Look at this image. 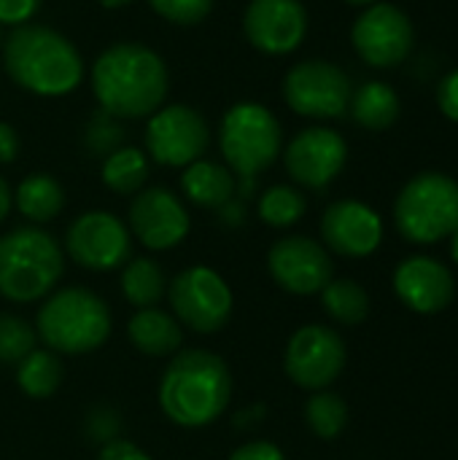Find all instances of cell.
<instances>
[{
	"label": "cell",
	"mask_w": 458,
	"mask_h": 460,
	"mask_svg": "<svg viewBox=\"0 0 458 460\" xmlns=\"http://www.w3.org/2000/svg\"><path fill=\"white\" fill-rule=\"evenodd\" d=\"M351 40L364 62L375 67H394L410 54L416 32L402 8L391 3H373L356 19Z\"/></svg>",
	"instance_id": "obj_15"
},
{
	"label": "cell",
	"mask_w": 458,
	"mask_h": 460,
	"mask_svg": "<svg viewBox=\"0 0 458 460\" xmlns=\"http://www.w3.org/2000/svg\"><path fill=\"white\" fill-rule=\"evenodd\" d=\"M62 251L81 270L111 272L132 259V234L113 213L89 210L67 226Z\"/></svg>",
	"instance_id": "obj_10"
},
{
	"label": "cell",
	"mask_w": 458,
	"mask_h": 460,
	"mask_svg": "<svg viewBox=\"0 0 458 460\" xmlns=\"http://www.w3.org/2000/svg\"><path fill=\"white\" fill-rule=\"evenodd\" d=\"M437 105H440V111L451 121H458V70L448 73L440 81V86H437Z\"/></svg>",
	"instance_id": "obj_37"
},
{
	"label": "cell",
	"mask_w": 458,
	"mask_h": 460,
	"mask_svg": "<svg viewBox=\"0 0 458 460\" xmlns=\"http://www.w3.org/2000/svg\"><path fill=\"white\" fill-rule=\"evenodd\" d=\"M348 146L340 132L329 127L302 129L283 154L289 175L305 189H327L346 167Z\"/></svg>",
	"instance_id": "obj_16"
},
{
	"label": "cell",
	"mask_w": 458,
	"mask_h": 460,
	"mask_svg": "<svg viewBox=\"0 0 458 460\" xmlns=\"http://www.w3.org/2000/svg\"><path fill=\"white\" fill-rule=\"evenodd\" d=\"M219 216H221L229 226H243V221H246V205H243L240 199H229V202L219 210Z\"/></svg>",
	"instance_id": "obj_39"
},
{
	"label": "cell",
	"mask_w": 458,
	"mask_h": 460,
	"mask_svg": "<svg viewBox=\"0 0 458 460\" xmlns=\"http://www.w3.org/2000/svg\"><path fill=\"white\" fill-rule=\"evenodd\" d=\"M267 270L275 286L294 296L321 294L335 275V264L327 248L305 234H292L273 243L267 253Z\"/></svg>",
	"instance_id": "obj_14"
},
{
	"label": "cell",
	"mask_w": 458,
	"mask_h": 460,
	"mask_svg": "<svg viewBox=\"0 0 458 460\" xmlns=\"http://www.w3.org/2000/svg\"><path fill=\"white\" fill-rule=\"evenodd\" d=\"M38 8L40 0H0V24H27V19H32Z\"/></svg>",
	"instance_id": "obj_34"
},
{
	"label": "cell",
	"mask_w": 458,
	"mask_h": 460,
	"mask_svg": "<svg viewBox=\"0 0 458 460\" xmlns=\"http://www.w3.org/2000/svg\"><path fill=\"white\" fill-rule=\"evenodd\" d=\"M227 460H286V456H283V450L278 445L265 442V439H254V442H246V445L235 447Z\"/></svg>",
	"instance_id": "obj_35"
},
{
	"label": "cell",
	"mask_w": 458,
	"mask_h": 460,
	"mask_svg": "<svg viewBox=\"0 0 458 460\" xmlns=\"http://www.w3.org/2000/svg\"><path fill=\"white\" fill-rule=\"evenodd\" d=\"M219 146L238 181H256L281 154L283 132L278 119L259 102H238L221 119Z\"/></svg>",
	"instance_id": "obj_6"
},
{
	"label": "cell",
	"mask_w": 458,
	"mask_h": 460,
	"mask_svg": "<svg viewBox=\"0 0 458 460\" xmlns=\"http://www.w3.org/2000/svg\"><path fill=\"white\" fill-rule=\"evenodd\" d=\"M35 348H38L35 326L13 313H0V364L16 367Z\"/></svg>",
	"instance_id": "obj_30"
},
{
	"label": "cell",
	"mask_w": 458,
	"mask_h": 460,
	"mask_svg": "<svg viewBox=\"0 0 458 460\" xmlns=\"http://www.w3.org/2000/svg\"><path fill=\"white\" fill-rule=\"evenodd\" d=\"M394 291L413 313H443L456 294V280L445 264L429 256H410L394 272Z\"/></svg>",
	"instance_id": "obj_19"
},
{
	"label": "cell",
	"mask_w": 458,
	"mask_h": 460,
	"mask_svg": "<svg viewBox=\"0 0 458 460\" xmlns=\"http://www.w3.org/2000/svg\"><path fill=\"white\" fill-rule=\"evenodd\" d=\"M65 272V251L40 226H16L0 237V296L13 305L46 299Z\"/></svg>",
	"instance_id": "obj_5"
},
{
	"label": "cell",
	"mask_w": 458,
	"mask_h": 460,
	"mask_svg": "<svg viewBox=\"0 0 458 460\" xmlns=\"http://www.w3.org/2000/svg\"><path fill=\"white\" fill-rule=\"evenodd\" d=\"M130 234L148 251H170L181 245L192 229L189 210L165 186L140 189L127 210Z\"/></svg>",
	"instance_id": "obj_13"
},
{
	"label": "cell",
	"mask_w": 458,
	"mask_h": 460,
	"mask_svg": "<svg viewBox=\"0 0 458 460\" xmlns=\"http://www.w3.org/2000/svg\"><path fill=\"white\" fill-rule=\"evenodd\" d=\"M84 431L92 442L97 445H105L111 439H119V431H121V420H119V412L111 410V407H94L89 415H86V423H84Z\"/></svg>",
	"instance_id": "obj_32"
},
{
	"label": "cell",
	"mask_w": 458,
	"mask_h": 460,
	"mask_svg": "<svg viewBox=\"0 0 458 460\" xmlns=\"http://www.w3.org/2000/svg\"><path fill=\"white\" fill-rule=\"evenodd\" d=\"M13 205L30 224H46L62 213L65 189L57 178H51L46 172H32L16 186Z\"/></svg>",
	"instance_id": "obj_22"
},
{
	"label": "cell",
	"mask_w": 458,
	"mask_h": 460,
	"mask_svg": "<svg viewBox=\"0 0 458 460\" xmlns=\"http://www.w3.org/2000/svg\"><path fill=\"white\" fill-rule=\"evenodd\" d=\"M305 423L319 439L332 442L348 426V404L332 391H313L305 404Z\"/></svg>",
	"instance_id": "obj_28"
},
{
	"label": "cell",
	"mask_w": 458,
	"mask_h": 460,
	"mask_svg": "<svg viewBox=\"0 0 458 460\" xmlns=\"http://www.w3.org/2000/svg\"><path fill=\"white\" fill-rule=\"evenodd\" d=\"M321 237L335 253L348 259H364L378 251L383 240V224L370 205L359 199H340L324 210Z\"/></svg>",
	"instance_id": "obj_18"
},
{
	"label": "cell",
	"mask_w": 458,
	"mask_h": 460,
	"mask_svg": "<svg viewBox=\"0 0 458 460\" xmlns=\"http://www.w3.org/2000/svg\"><path fill=\"white\" fill-rule=\"evenodd\" d=\"M8 78L40 97H62L84 78L78 49L57 30L43 24H19L3 46Z\"/></svg>",
	"instance_id": "obj_3"
},
{
	"label": "cell",
	"mask_w": 458,
	"mask_h": 460,
	"mask_svg": "<svg viewBox=\"0 0 458 460\" xmlns=\"http://www.w3.org/2000/svg\"><path fill=\"white\" fill-rule=\"evenodd\" d=\"M351 78L332 62L308 59L294 65L283 78L286 105L308 119H337L351 105Z\"/></svg>",
	"instance_id": "obj_11"
},
{
	"label": "cell",
	"mask_w": 458,
	"mask_h": 460,
	"mask_svg": "<svg viewBox=\"0 0 458 460\" xmlns=\"http://www.w3.org/2000/svg\"><path fill=\"white\" fill-rule=\"evenodd\" d=\"M97 460H154L146 450H140L135 442L130 439H111L105 445H100V453H97Z\"/></svg>",
	"instance_id": "obj_36"
},
{
	"label": "cell",
	"mask_w": 458,
	"mask_h": 460,
	"mask_svg": "<svg viewBox=\"0 0 458 460\" xmlns=\"http://www.w3.org/2000/svg\"><path fill=\"white\" fill-rule=\"evenodd\" d=\"M243 30L254 49L265 54H289L305 40L308 11L300 0H251Z\"/></svg>",
	"instance_id": "obj_17"
},
{
	"label": "cell",
	"mask_w": 458,
	"mask_h": 460,
	"mask_svg": "<svg viewBox=\"0 0 458 460\" xmlns=\"http://www.w3.org/2000/svg\"><path fill=\"white\" fill-rule=\"evenodd\" d=\"M321 305L327 315L343 326H356L370 315V296L364 286L351 278H332L321 291Z\"/></svg>",
	"instance_id": "obj_27"
},
{
	"label": "cell",
	"mask_w": 458,
	"mask_h": 460,
	"mask_svg": "<svg viewBox=\"0 0 458 460\" xmlns=\"http://www.w3.org/2000/svg\"><path fill=\"white\" fill-rule=\"evenodd\" d=\"M127 340L146 358H173L184 345V326L173 313L146 307L127 321Z\"/></svg>",
	"instance_id": "obj_20"
},
{
	"label": "cell",
	"mask_w": 458,
	"mask_h": 460,
	"mask_svg": "<svg viewBox=\"0 0 458 460\" xmlns=\"http://www.w3.org/2000/svg\"><path fill=\"white\" fill-rule=\"evenodd\" d=\"M100 178L113 194H138L148 181V156L140 148L121 146L105 156Z\"/></svg>",
	"instance_id": "obj_26"
},
{
	"label": "cell",
	"mask_w": 458,
	"mask_h": 460,
	"mask_svg": "<svg viewBox=\"0 0 458 460\" xmlns=\"http://www.w3.org/2000/svg\"><path fill=\"white\" fill-rule=\"evenodd\" d=\"M113 329L103 296L84 286L54 288L35 315V334L57 356H86L100 350Z\"/></svg>",
	"instance_id": "obj_4"
},
{
	"label": "cell",
	"mask_w": 458,
	"mask_h": 460,
	"mask_svg": "<svg viewBox=\"0 0 458 460\" xmlns=\"http://www.w3.org/2000/svg\"><path fill=\"white\" fill-rule=\"evenodd\" d=\"M86 140H89V146H92L94 154H105L108 156L111 151L121 148V129L116 124H111V119L97 116L92 121L89 132H86Z\"/></svg>",
	"instance_id": "obj_33"
},
{
	"label": "cell",
	"mask_w": 458,
	"mask_h": 460,
	"mask_svg": "<svg viewBox=\"0 0 458 460\" xmlns=\"http://www.w3.org/2000/svg\"><path fill=\"white\" fill-rule=\"evenodd\" d=\"M92 89L108 116L143 119L167 97V65L143 43H113L92 65Z\"/></svg>",
	"instance_id": "obj_2"
},
{
	"label": "cell",
	"mask_w": 458,
	"mask_h": 460,
	"mask_svg": "<svg viewBox=\"0 0 458 460\" xmlns=\"http://www.w3.org/2000/svg\"><path fill=\"white\" fill-rule=\"evenodd\" d=\"M351 113L364 129H389L400 119V94L381 81H367L359 92L351 94Z\"/></svg>",
	"instance_id": "obj_24"
},
{
	"label": "cell",
	"mask_w": 458,
	"mask_h": 460,
	"mask_svg": "<svg viewBox=\"0 0 458 460\" xmlns=\"http://www.w3.org/2000/svg\"><path fill=\"white\" fill-rule=\"evenodd\" d=\"M351 5H373L375 0H348Z\"/></svg>",
	"instance_id": "obj_43"
},
{
	"label": "cell",
	"mask_w": 458,
	"mask_h": 460,
	"mask_svg": "<svg viewBox=\"0 0 458 460\" xmlns=\"http://www.w3.org/2000/svg\"><path fill=\"white\" fill-rule=\"evenodd\" d=\"M259 218L273 226V229H289L294 226L305 210H308V199L300 189L294 186H270L262 197H259Z\"/></svg>",
	"instance_id": "obj_29"
},
{
	"label": "cell",
	"mask_w": 458,
	"mask_h": 460,
	"mask_svg": "<svg viewBox=\"0 0 458 460\" xmlns=\"http://www.w3.org/2000/svg\"><path fill=\"white\" fill-rule=\"evenodd\" d=\"M11 208H13V191L5 183V178L0 175V224L5 221V216L11 213Z\"/></svg>",
	"instance_id": "obj_40"
},
{
	"label": "cell",
	"mask_w": 458,
	"mask_h": 460,
	"mask_svg": "<svg viewBox=\"0 0 458 460\" xmlns=\"http://www.w3.org/2000/svg\"><path fill=\"white\" fill-rule=\"evenodd\" d=\"M105 8H124V5H130L132 0H100Z\"/></svg>",
	"instance_id": "obj_41"
},
{
	"label": "cell",
	"mask_w": 458,
	"mask_h": 460,
	"mask_svg": "<svg viewBox=\"0 0 458 460\" xmlns=\"http://www.w3.org/2000/svg\"><path fill=\"white\" fill-rule=\"evenodd\" d=\"M348 350L343 337L321 323H308L289 337L283 353L286 377L305 391H327L346 369Z\"/></svg>",
	"instance_id": "obj_9"
},
{
	"label": "cell",
	"mask_w": 458,
	"mask_h": 460,
	"mask_svg": "<svg viewBox=\"0 0 458 460\" xmlns=\"http://www.w3.org/2000/svg\"><path fill=\"white\" fill-rule=\"evenodd\" d=\"M148 5L167 22L173 24H200L211 8H213V0H148Z\"/></svg>",
	"instance_id": "obj_31"
},
{
	"label": "cell",
	"mask_w": 458,
	"mask_h": 460,
	"mask_svg": "<svg viewBox=\"0 0 458 460\" xmlns=\"http://www.w3.org/2000/svg\"><path fill=\"white\" fill-rule=\"evenodd\" d=\"M181 189L192 205L205 208V210H221L229 199H235L238 178L224 164L197 159L189 167H184Z\"/></svg>",
	"instance_id": "obj_21"
},
{
	"label": "cell",
	"mask_w": 458,
	"mask_h": 460,
	"mask_svg": "<svg viewBox=\"0 0 458 460\" xmlns=\"http://www.w3.org/2000/svg\"><path fill=\"white\" fill-rule=\"evenodd\" d=\"M121 294L138 310L157 307L167 294V278L154 259L148 256L130 259L121 267Z\"/></svg>",
	"instance_id": "obj_25"
},
{
	"label": "cell",
	"mask_w": 458,
	"mask_h": 460,
	"mask_svg": "<svg viewBox=\"0 0 458 460\" xmlns=\"http://www.w3.org/2000/svg\"><path fill=\"white\" fill-rule=\"evenodd\" d=\"M157 396L170 423L181 429H205L229 407L232 372L213 350H178L162 372Z\"/></svg>",
	"instance_id": "obj_1"
},
{
	"label": "cell",
	"mask_w": 458,
	"mask_h": 460,
	"mask_svg": "<svg viewBox=\"0 0 458 460\" xmlns=\"http://www.w3.org/2000/svg\"><path fill=\"white\" fill-rule=\"evenodd\" d=\"M394 221L410 243H437L458 229V181L443 172L416 175L397 197Z\"/></svg>",
	"instance_id": "obj_7"
},
{
	"label": "cell",
	"mask_w": 458,
	"mask_h": 460,
	"mask_svg": "<svg viewBox=\"0 0 458 460\" xmlns=\"http://www.w3.org/2000/svg\"><path fill=\"white\" fill-rule=\"evenodd\" d=\"M211 143L208 121L189 105H162L146 124V148L157 164L189 167Z\"/></svg>",
	"instance_id": "obj_12"
},
{
	"label": "cell",
	"mask_w": 458,
	"mask_h": 460,
	"mask_svg": "<svg viewBox=\"0 0 458 460\" xmlns=\"http://www.w3.org/2000/svg\"><path fill=\"white\" fill-rule=\"evenodd\" d=\"M65 380V367L57 353L49 348H35L16 364V388L27 399H51Z\"/></svg>",
	"instance_id": "obj_23"
},
{
	"label": "cell",
	"mask_w": 458,
	"mask_h": 460,
	"mask_svg": "<svg viewBox=\"0 0 458 460\" xmlns=\"http://www.w3.org/2000/svg\"><path fill=\"white\" fill-rule=\"evenodd\" d=\"M451 237H454V243H451V253H454V261L458 264V229L451 234Z\"/></svg>",
	"instance_id": "obj_42"
},
{
	"label": "cell",
	"mask_w": 458,
	"mask_h": 460,
	"mask_svg": "<svg viewBox=\"0 0 458 460\" xmlns=\"http://www.w3.org/2000/svg\"><path fill=\"white\" fill-rule=\"evenodd\" d=\"M165 296L175 321L202 337L219 334L229 323L235 307L229 283L205 264L181 270L173 280H167Z\"/></svg>",
	"instance_id": "obj_8"
},
{
	"label": "cell",
	"mask_w": 458,
	"mask_h": 460,
	"mask_svg": "<svg viewBox=\"0 0 458 460\" xmlns=\"http://www.w3.org/2000/svg\"><path fill=\"white\" fill-rule=\"evenodd\" d=\"M19 156V135L11 124L0 121V164H11Z\"/></svg>",
	"instance_id": "obj_38"
}]
</instances>
